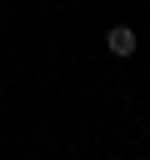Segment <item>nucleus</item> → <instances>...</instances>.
<instances>
[{
  "mask_svg": "<svg viewBox=\"0 0 150 160\" xmlns=\"http://www.w3.org/2000/svg\"><path fill=\"white\" fill-rule=\"evenodd\" d=\"M135 45H140V40H135V30H130V25H115V30L105 35V50H110V55H120V60H125V55H135Z\"/></svg>",
  "mask_w": 150,
  "mask_h": 160,
  "instance_id": "obj_1",
  "label": "nucleus"
}]
</instances>
